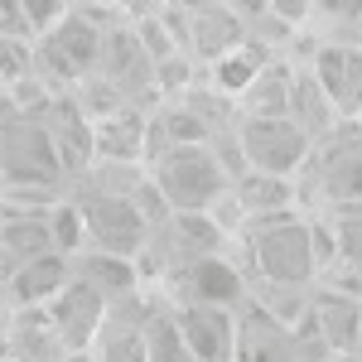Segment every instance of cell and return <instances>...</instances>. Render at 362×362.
Segmentation results:
<instances>
[{
    "label": "cell",
    "instance_id": "obj_1",
    "mask_svg": "<svg viewBox=\"0 0 362 362\" xmlns=\"http://www.w3.org/2000/svg\"><path fill=\"white\" fill-rule=\"evenodd\" d=\"M150 184L169 203V213H213L232 189V174L223 169L208 140H184L155 155Z\"/></svg>",
    "mask_w": 362,
    "mask_h": 362
},
{
    "label": "cell",
    "instance_id": "obj_2",
    "mask_svg": "<svg viewBox=\"0 0 362 362\" xmlns=\"http://www.w3.org/2000/svg\"><path fill=\"white\" fill-rule=\"evenodd\" d=\"M242 232H247V251L261 285H300L305 290L309 280L319 276L314 223L295 218V208L276 213V218H251Z\"/></svg>",
    "mask_w": 362,
    "mask_h": 362
},
{
    "label": "cell",
    "instance_id": "obj_3",
    "mask_svg": "<svg viewBox=\"0 0 362 362\" xmlns=\"http://www.w3.org/2000/svg\"><path fill=\"white\" fill-rule=\"evenodd\" d=\"M237 145L247 169L280 174V179H295L314 155V140L290 116H237Z\"/></svg>",
    "mask_w": 362,
    "mask_h": 362
},
{
    "label": "cell",
    "instance_id": "obj_4",
    "mask_svg": "<svg viewBox=\"0 0 362 362\" xmlns=\"http://www.w3.org/2000/svg\"><path fill=\"white\" fill-rule=\"evenodd\" d=\"M102 63V25L87 20V15H63L58 25L44 29L39 39V68L44 78H73L83 83L97 73Z\"/></svg>",
    "mask_w": 362,
    "mask_h": 362
},
{
    "label": "cell",
    "instance_id": "obj_5",
    "mask_svg": "<svg viewBox=\"0 0 362 362\" xmlns=\"http://www.w3.org/2000/svg\"><path fill=\"white\" fill-rule=\"evenodd\" d=\"M174 295L179 305H218V309H237L251 300V280L237 261H227L223 251L213 256H198L184 271H174Z\"/></svg>",
    "mask_w": 362,
    "mask_h": 362
},
{
    "label": "cell",
    "instance_id": "obj_6",
    "mask_svg": "<svg viewBox=\"0 0 362 362\" xmlns=\"http://www.w3.org/2000/svg\"><path fill=\"white\" fill-rule=\"evenodd\" d=\"M309 78L334 102L338 121H358L362 116V49L358 44H324L314 54V63H309Z\"/></svg>",
    "mask_w": 362,
    "mask_h": 362
},
{
    "label": "cell",
    "instance_id": "obj_7",
    "mask_svg": "<svg viewBox=\"0 0 362 362\" xmlns=\"http://www.w3.org/2000/svg\"><path fill=\"white\" fill-rule=\"evenodd\" d=\"M309 165L319 174V194L329 203H362V131L348 136H329L314 145Z\"/></svg>",
    "mask_w": 362,
    "mask_h": 362
},
{
    "label": "cell",
    "instance_id": "obj_8",
    "mask_svg": "<svg viewBox=\"0 0 362 362\" xmlns=\"http://www.w3.org/2000/svg\"><path fill=\"white\" fill-rule=\"evenodd\" d=\"M102 314H107V300H102L97 290H87L83 280H68L54 300L44 305V319H49V329L58 334L63 353H87V343L97 334Z\"/></svg>",
    "mask_w": 362,
    "mask_h": 362
},
{
    "label": "cell",
    "instance_id": "obj_9",
    "mask_svg": "<svg viewBox=\"0 0 362 362\" xmlns=\"http://www.w3.org/2000/svg\"><path fill=\"white\" fill-rule=\"evenodd\" d=\"M68 280H73V256L49 247V251H34L25 261H15L5 271V295H10L15 309H44Z\"/></svg>",
    "mask_w": 362,
    "mask_h": 362
},
{
    "label": "cell",
    "instance_id": "obj_10",
    "mask_svg": "<svg viewBox=\"0 0 362 362\" xmlns=\"http://www.w3.org/2000/svg\"><path fill=\"white\" fill-rule=\"evenodd\" d=\"M194 362H237V314L218 305H174Z\"/></svg>",
    "mask_w": 362,
    "mask_h": 362
},
{
    "label": "cell",
    "instance_id": "obj_11",
    "mask_svg": "<svg viewBox=\"0 0 362 362\" xmlns=\"http://www.w3.org/2000/svg\"><path fill=\"white\" fill-rule=\"evenodd\" d=\"M73 280H83L87 290H97L107 305L131 300L140 290V271L131 256H112V251H78L73 256Z\"/></svg>",
    "mask_w": 362,
    "mask_h": 362
},
{
    "label": "cell",
    "instance_id": "obj_12",
    "mask_svg": "<svg viewBox=\"0 0 362 362\" xmlns=\"http://www.w3.org/2000/svg\"><path fill=\"white\" fill-rule=\"evenodd\" d=\"M232 203L242 208V227L251 218H276L295 208V179H280V174H261V169H242L232 179Z\"/></svg>",
    "mask_w": 362,
    "mask_h": 362
},
{
    "label": "cell",
    "instance_id": "obj_13",
    "mask_svg": "<svg viewBox=\"0 0 362 362\" xmlns=\"http://www.w3.org/2000/svg\"><path fill=\"white\" fill-rule=\"evenodd\" d=\"M309 319L324 334L329 353L362 348V305L358 300H348V295H319V300H309Z\"/></svg>",
    "mask_w": 362,
    "mask_h": 362
},
{
    "label": "cell",
    "instance_id": "obj_14",
    "mask_svg": "<svg viewBox=\"0 0 362 362\" xmlns=\"http://www.w3.org/2000/svg\"><path fill=\"white\" fill-rule=\"evenodd\" d=\"M285 116H290V121H295L314 145H319V140H329L338 131L334 102L319 92V83H314L309 73H295V83H290V102H285Z\"/></svg>",
    "mask_w": 362,
    "mask_h": 362
},
{
    "label": "cell",
    "instance_id": "obj_15",
    "mask_svg": "<svg viewBox=\"0 0 362 362\" xmlns=\"http://www.w3.org/2000/svg\"><path fill=\"white\" fill-rule=\"evenodd\" d=\"M290 83H295V68L290 63H266L251 87L237 97V116H285V102H290Z\"/></svg>",
    "mask_w": 362,
    "mask_h": 362
},
{
    "label": "cell",
    "instance_id": "obj_16",
    "mask_svg": "<svg viewBox=\"0 0 362 362\" xmlns=\"http://www.w3.org/2000/svg\"><path fill=\"white\" fill-rule=\"evenodd\" d=\"M145 362H194L189 343L179 334L174 309H150L145 314Z\"/></svg>",
    "mask_w": 362,
    "mask_h": 362
},
{
    "label": "cell",
    "instance_id": "obj_17",
    "mask_svg": "<svg viewBox=\"0 0 362 362\" xmlns=\"http://www.w3.org/2000/svg\"><path fill=\"white\" fill-rule=\"evenodd\" d=\"M15 15L29 29H49L68 15V0H15Z\"/></svg>",
    "mask_w": 362,
    "mask_h": 362
},
{
    "label": "cell",
    "instance_id": "obj_18",
    "mask_svg": "<svg viewBox=\"0 0 362 362\" xmlns=\"http://www.w3.org/2000/svg\"><path fill=\"white\" fill-rule=\"evenodd\" d=\"M266 10H271L276 20H285V25H300V20H309L314 0H266Z\"/></svg>",
    "mask_w": 362,
    "mask_h": 362
},
{
    "label": "cell",
    "instance_id": "obj_19",
    "mask_svg": "<svg viewBox=\"0 0 362 362\" xmlns=\"http://www.w3.org/2000/svg\"><path fill=\"white\" fill-rule=\"evenodd\" d=\"M174 5H184V10L194 15V10H203V5H218V0H174Z\"/></svg>",
    "mask_w": 362,
    "mask_h": 362
}]
</instances>
